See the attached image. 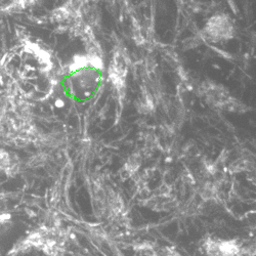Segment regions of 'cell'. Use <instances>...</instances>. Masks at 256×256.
Returning <instances> with one entry per match:
<instances>
[{
    "label": "cell",
    "mask_w": 256,
    "mask_h": 256,
    "mask_svg": "<svg viewBox=\"0 0 256 256\" xmlns=\"http://www.w3.org/2000/svg\"><path fill=\"white\" fill-rule=\"evenodd\" d=\"M18 169V160L14 154L6 148H0V172L14 174Z\"/></svg>",
    "instance_id": "7a4b0ae2"
},
{
    "label": "cell",
    "mask_w": 256,
    "mask_h": 256,
    "mask_svg": "<svg viewBox=\"0 0 256 256\" xmlns=\"http://www.w3.org/2000/svg\"><path fill=\"white\" fill-rule=\"evenodd\" d=\"M72 16V10L67 6H60L56 10H54L52 14V18L56 23H62L67 20Z\"/></svg>",
    "instance_id": "277c9868"
},
{
    "label": "cell",
    "mask_w": 256,
    "mask_h": 256,
    "mask_svg": "<svg viewBox=\"0 0 256 256\" xmlns=\"http://www.w3.org/2000/svg\"><path fill=\"white\" fill-rule=\"evenodd\" d=\"M88 66V56H82V54H77L73 58L72 62L69 66V71L70 72H77L80 69H83L85 67Z\"/></svg>",
    "instance_id": "5b68a950"
},
{
    "label": "cell",
    "mask_w": 256,
    "mask_h": 256,
    "mask_svg": "<svg viewBox=\"0 0 256 256\" xmlns=\"http://www.w3.org/2000/svg\"><path fill=\"white\" fill-rule=\"evenodd\" d=\"M36 0H10L8 4L0 8V12L4 14H14L26 10L30 6H32Z\"/></svg>",
    "instance_id": "3957f363"
},
{
    "label": "cell",
    "mask_w": 256,
    "mask_h": 256,
    "mask_svg": "<svg viewBox=\"0 0 256 256\" xmlns=\"http://www.w3.org/2000/svg\"><path fill=\"white\" fill-rule=\"evenodd\" d=\"M26 96L14 83L0 104V144L25 146L35 138Z\"/></svg>",
    "instance_id": "6da1fadb"
}]
</instances>
